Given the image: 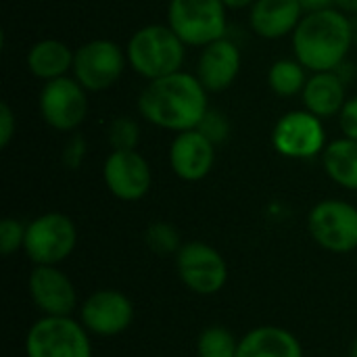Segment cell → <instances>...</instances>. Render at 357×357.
Returning <instances> with one entry per match:
<instances>
[{
    "label": "cell",
    "instance_id": "1",
    "mask_svg": "<svg viewBox=\"0 0 357 357\" xmlns=\"http://www.w3.org/2000/svg\"><path fill=\"white\" fill-rule=\"evenodd\" d=\"M207 96L199 77L182 69L146 82L138 94V113L151 126L180 134L199 128L209 109Z\"/></svg>",
    "mask_w": 357,
    "mask_h": 357
},
{
    "label": "cell",
    "instance_id": "2",
    "mask_svg": "<svg viewBox=\"0 0 357 357\" xmlns=\"http://www.w3.org/2000/svg\"><path fill=\"white\" fill-rule=\"evenodd\" d=\"M293 56L310 71H335L354 46L351 17L339 8L310 10L291 36Z\"/></svg>",
    "mask_w": 357,
    "mask_h": 357
},
{
    "label": "cell",
    "instance_id": "3",
    "mask_svg": "<svg viewBox=\"0 0 357 357\" xmlns=\"http://www.w3.org/2000/svg\"><path fill=\"white\" fill-rule=\"evenodd\" d=\"M186 44L167 23H149L138 27L128 44V65L142 79H159L182 71L186 61Z\"/></svg>",
    "mask_w": 357,
    "mask_h": 357
},
{
    "label": "cell",
    "instance_id": "4",
    "mask_svg": "<svg viewBox=\"0 0 357 357\" xmlns=\"http://www.w3.org/2000/svg\"><path fill=\"white\" fill-rule=\"evenodd\" d=\"M167 25L192 48L228 36V8L222 0H169Z\"/></svg>",
    "mask_w": 357,
    "mask_h": 357
},
{
    "label": "cell",
    "instance_id": "5",
    "mask_svg": "<svg viewBox=\"0 0 357 357\" xmlns=\"http://www.w3.org/2000/svg\"><path fill=\"white\" fill-rule=\"evenodd\" d=\"M25 357H92L90 333L71 316H42L25 335Z\"/></svg>",
    "mask_w": 357,
    "mask_h": 357
},
{
    "label": "cell",
    "instance_id": "6",
    "mask_svg": "<svg viewBox=\"0 0 357 357\" xmlns=\"http://www.w3.org/2000/svg\"><path fill=\"white\" fill-rule=\"evenodd\" d=\"M77 245V228L67 213L46 211L27 222L23 253L33 266H61Z\"/></svg>",
    "mask_w": 357,
    "mask_h": 357
},
{
    "label": "cell",
    "instance_id": "7",
    "mask_svg": "<svg viewBox=\"0 0 357 357\" xmlns=\"http://www.w3.org/2000/svg\"><path fill=\"white\" fill-rule=\"evenodd\" d=\"M128 67L126 46L109 38H94L75 48L71 75L88 92H105L121 79Z\"/></svg>",
    "mask_w": 357,
    "mask_h": 357
},
{
    "label": "cell",
    "instance_id": "8",
    "mask_svg": "<svg viewBox=\"0 0 357 357\" xmlns=\"http://www.w3.org/2000/svg\"><path fill=\"white\" fill-rule=\"evenodd\" d=\"M307 230L324 251L351 253L357 249V207L343 199H324L310 209Z\"/></svg>",
    "mask_w": 357,
    "mask_h": 357
},
{
    "label": "cell",
    "instance_id": "9",
    "mask_svg": "<svg viewBox=\"0 0 357 357\" xmlns=\"http://www.w3.org/2000/svg\"><path fill=\"white\" fill-rule=\"evenodd\" d=\"M270 142L274 151L287 159H314L326 149V128L324 119L307 109H293L278 117L272 128Z\"/></svg>",
    "mask_w": 357,
    "mask_h": 357
},
{
    "label": "cell",
    "instance_id": "10",
    "mask_svg": "<svg viewBox=\"0 0 357 357\" xmlns=\"http://www.w3.org/2000/svg\"><path fill=\"white\" fill-rule=\"evenodd\" d=\"M38 111L42 121L54 132L73 134L88 117V90L73 75L44 82Z\"/></svg>",
    "mask_w": 357,
    "mask_h": 357
},
{
    "label": "cell",
    "instance_id": "11",
    "mask_svg": "<svg viewBox=\"0 0 357 357\" xmlns=\"http://www.w3.org/2000/svg\"><path fill=\"white\" fill-rule=\"evenodd\" d=\"M176 270L182 284L201 297L218 295L228 282V264L224 255L203 241L182 245L176 255Z\"/></svg>",
    "mask_w": 357,
    "mask_h": 357
},
{
    "label": "cell",
    "instance_id": "12",
    "mask_svg": "<svg viewBox=\"0 0 357 357\" xmlns=\"http://www.w3.org/2000/svg\"><path fill=\"white\" fill-rule=\"evenodd\" d=\"M102 180L115 199L123 203H136L151 192L153 169L138 149L111 151L102 163Z\"/></svg>",
    "mask_w": 357,
    "mask_h": 357
},
{
    "label": "cell",
    "instance_id": "13",
    "mask_svg": "<svg viewBox=\"0 0 357 357\" xmlns=\"http://www.w3.org/2000/svg\"><path fill=\"white\" fill-rule=\"evenodd\" d=\"M132 299L117 289H100L90 293L79 305V322L90 335L117 337L126 333L134 322Z\"/></svg>",
    "mask_w": 357,
    "mask_h": 357
},
{
    "label": "cell",
    "instance_id": "14",
    "mask_svg": "<svg viewBox=\"0 0 357 357\" xmlns=\"http://www.w3.org/2000/svg\"><path fill=\"white\" fill-rule=\"evenodd\" d=\"M27 293L42 316H71L77 310V291L59 266H33Z\"/></svg>",
    "mask_w": 357,
    "mask_h": 357
},
{
    "label": "cell",
    "instance_id": "15",
    "mask_svg": "<svg viewBox=\"0 0 357 357\" xmlns=\"http://www.w3.org/2000/svg\"><path fill=\"white\" fill-rule=\"evenodd\" d=\"M215 144L197 128L180 132L172 138L167 159L176 178L184 182L205 180L215 165Z\"/></svg>",
    "mask_w": 357,
    "mask_h": 357
},
{
    "label": "cell",
    "instance_id": "16",
    "mask_svg": "<svg viewBox=\"0 0 357 357\" xmlns=\"http://www.w3.org/2000/svg\"><path fill=\"white\" fill-rule=\"evenodd\" d=\"M241 67H243L241 48L234 40L226 36L201 48L195 75L199 77V82L205 86L207 92H224L236 82Z\"/></svg>",
    "mask_w": 357,
    "mask_h": 357
},
{
    "label": "cell",
    "instance_id": "17",
    "mask_svg": "<svg viewBox=\"0 0 357 357\" xmlns=\"http://www.w3.org/2000/svg\"><path fill=\"white\" fill-rule=\"evenodd\" d=\"M303 15L299 0H255L249 8V25L261 40H282L293 36Z\"/></svg>",
    "mask_w": 357,
    "mask_h": 357
},
{
    "label": "cell",
    "instance_id": "18",
    "mask_svg": "<svg viewBox=\"0 0 357 357\" xmlns=\"http://www.w3.org/2000/svg\"><path fill=\"white\" fill-rule=\"evenodd\" d=\"M347 98V82H343L337 71L310 73V79L301 92L303 109L312 111L320 119L337 117Z\"/></svg>",
    "mask_w": 357,
    "mask_h": 357
},
{
    "label": "cell",
    "instance_id": "19",
    "mask_svg": "<svg viewBox=\"0 0 357 357\" xmlns=\"http://www.w3.org/2000/svg\"><path fill=\"white\" fill-rule=\"evenodd\" d=\"M73 48L56 38L38 40L29 46L25 54L27 71L40 82H52L65 75H71L73 69Z\"/></svg>",
    "mask_w": 357,
    "mask_h": 357
},
{
    "label": "cell",
    "instance_id": "20",
    "mask_svg": "<svg viewBox=\"0 0 357 357\" xmlns=\"http://www.w3.org/2000/svg\"><path fill=\"white\" fill-rule=\"evenodd\" d=\"M236 357H303V347L291 331L268 324L241 339Z\"/></svg>",
    "mask_w": 357,
    "mask_h": 357
},
{
    "label": "cell",
    "instance_id": "21",
    "mask_svg": "<svg viewBox=\"0 0 357 357\" xmlns=\"http://www.w3.org/2000/svg\"><path fill=\"white\" fill-rule=\"evenodd\" d=\"M326 176L341 188L357 192V140L337 138L320 155Z\"/></svg>",
    "mask_w": 357,
    "mask_h": 357
},
{
    "label": "cell",
    "instance_id": "22",
    "mask_svg": "<svg viewBox=\"0 0 357 357\" xmlns=\"http://www.w3.org/2000/svg\"><path fill=\"white\" fill-rule=\"evenodd\" d=\"M310 71L293 56V59H276L268 69V86L280 98L301 96L310 75Z\"/></svg>",
    "mask_w": 357,
    "mask_h": 357
},
{
    "label": "cell",
    "instance_id": "23",
    "mask_svg": "<svg viewBox=\"0 0 357 357\" xmlns=\"http://www.w3.org/2000/svg\"><path fill=\"white\" fill-rule=\"evenodd\" d=\"M241 339L234 337L226 326L213 324L207 326L197 339V356L199 357H236Z\"/></svg>",
    "mask_w": 357,
    "mask_h": 357
},
{
    "label": "cell",
    "instance_id": "24",
    "mask_svg": "<svg viewBox=\"0 0 357 357\" xmlns=\"http://www.w3.org/2000/svg\"><path fill=\"white\" fill-rule=\"evenodd\" d=\"M107 142L111 151H136L140 144V126L130 115H115L107 123Z\"/></svg>",
    "mask_w": 357,
    "mask_h": 357
},
{
    "label": "cell",
    "instance_id": "25",
    "mask_svg": "<svg viewBox=\"0 0 357 357\" xmlns=\"http://www.w3.org/2000/svg\"><path fill=\"white\" fill-rule=\"evenodd\" d=\"M144 243L146 247L157 253V255H178L182 249V238L180 232L174 224L169 222H153L144 230Z\"/></svg>",
    "mask_w": 357,
    "mask_h": 357
},
{
    "label": "cell",
    "instance_id": "26",
    "mask_svg": "<svg viewBox=\"0 0 357 357\" xmlns=\"http://www.w3.org/2000/svg\"><path fill=\"white\" fill-rule=\"evenodd\" d=\"M197 130H199L205 138H209L215 146H220V144H224V142L230 138V134H232V123H230V119H228V115H226L224 111L211 109V107H209Z\"/></svg>",
    "mask_w": 357,
    "mask_h": 357
},
{
    "label": "cell",
    "instance_id": "27",
    "mask_svg": "<svg viewBox=\"0 0 357 357\" xmlns=\"http://www.w3.org/2000/svg\"><path fill=\"white\" fill-rule=\"evenodd\" d=\"M25 230H27V224H23L21 220L4 218L0 222V253L8 257L17 251H23Z\"/></svg>",
    "mask_w": 357,
    "mask_h": 357
},
{
    "label": "cell",
    "instance_id": "28",
    "mask_svg": "<svg viewBox=\"0 0 357 357\" xmlns=\"http://www.w3.org/2000/svg\"><path fill=\"white\" fill-rule=\"evenodd\" d=\"M86 155H88V142H86V138H84L82 134L73 132V134L65 140V144H63V149H61V163H63L65 169L75 172V169H79L82 163L86 161Z\"/></svg>",
    "mask_w": 357,
    "mask_h": 357
},
{
    "label": "cell",
    "instance_id": "29",
    "mask_svg": "<svg viewBox=\"0 0 357 357\" xmlns=\"http://www.w3.org/2000/svg\"><path fill=\"white\" fill-rule=\"evenodd\" d=\"M339 119V130L345 138L357 140V96H349L337 115Z\"/></svg>",
    "mask_w": 357,
    "mask_h": 357
},
{
    "label": "cell",
    "instance_id": "30",
    "mask_svg": "<svg viewBox=\"0 0 357 357\" xmlns=\"http://www.w3.org/2000/svg\"><path fill=\"white\" fill-rule=\"evenodd\" d=\"M15 134H17V115L13 107L6 100H2L0 102V149H8Z\"/></svg>",
    "mask_w": 357,
    "mask_h": 357
},
{
    "label": "cell",
    "instance_id": "31",
    "mask_svg": "<svg viewBox=\"0 0 357 357\" xmlns=\"http://www.w3.org/2000/svg\"><path fill=\"white\" fill-rule=\"evenodd\" d=\"M303 10L310 13V10H322V8H331L335 6V0H299Z\"/></svg>",
    "mask_w": 357,
    "mask_h": 357
},
{
    "label": "cell",
    "instance_id": "32",
    "mask_svg": "<svg viewBox=\"0 0 357 357\" xmlns=\"http://www.w3.org/2000/svg\"><path fill=\"white\" fill-rule=\"evenodd\" d=\"M335 8H339V10L345 13L347 17H356L357 0H335Z\"/></svg>",
    "mask_w": 357,
    "mask_h": 357
},
{
    "label": "cell",
    "instance_id": "33",
    "mask_svg": "<svg viewBox=\"0 0 357 357\" xmlns=\"http://www.w3.org/2000/svg\"><path fill=\"white\" fill-rule=\"evenodd\" d=\"M226 4L228 10H243V8H251L255 0H222Z\"/></svg>",
    "mask_w": 357,
    "mask_h": 357
},
{
    "label": "cell",
    "instance_id": "34",
    "mask_svg": "<svg viewBox=\"0 0 357 357\" xmlns=\"http://www.w3.org/2000/svg\"><path fill=\"white\" fill-rule=\"evenodd\" d=\"M351 33H354V46H357V15L351 17Z\"/></svg>",
    "mask_w": 357,
    "mask_h": 357
},
{
    "label": "cell",
    "instance_id": "35",
    "mask_svg": "<svg viewBox=\"0 0 357 357\" xmlns=\"http://www.w3.org/2000/svg\"><path fill=\"white\" fill-rule=\"evenodd\" d=\"M349 357H357V337L354 339L351 347H349Z\"/></svg>",
    "mask_w": 357,
    "mask_h": 357
},
{
    "label": "cell",
    "instance_id": "36",
    "mask_svg": "<svg viewBox=\"0 0 357 357\" xmlns=\"http://www.w3.org/2000/svg\"><path fill=\"white\" fill-rule=\"evenodd\" d=\"M356 77H357V63H356Z\"/></svg>",
    "mask_w": 357,
    "mask_h": 357
},
{
    "label": "cell",
    "instance_id": "37",
    "mask_svg": "<svg viewBox=\"0 0 357 357\" xmlns=\"http://www.w3.org/2000/svg\"><path fill=\"white\" fill-rule=\"evenodd\" d=\"M167 2H169V0H167Z\"/></svg>",
    "mask_w": 357,
    "mask_h": 357
}]
</instances>
